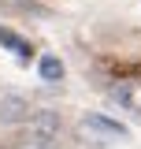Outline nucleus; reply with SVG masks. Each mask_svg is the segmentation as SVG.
I'll return each mask as SVG.
<instances>
[{
  "label": "nucleus",
  "instance_id": "2",
  "mask_svg": "<svg viewBox=\"0 0 141 149\" xmlns=\"http://www.w3.org/2000/svg\"><path fill=\"white\" fill-rule=\"evenodd\" d=\"M26 130H30V142L52 146L56 138H59V130H63V119H59V112H52V108H37V112L26 116Z\"/></svg>",
  "mask_w": 141,
  "mask_h": 149
},
{
  "label": "nucleus",
  "instance_id": "6",
  "mask_svg": "<svg viewBox=\"0 0 141 149\" xmlns=\"http://www.w3.org/2000/svg\"><path fill=\"white\" fill-rule=\"evenodd\" d=\"M15 149H52V146H45V142H22V146H15Z\"/></svg>",
  "mask_w": 141,
  "mask_h": 149
},
{
  "label": "nucleus",
  "instance_id": "4",
  "mask_svg": "<svg viewBox=\"0 0 141 149\" xmlns=\"http://www.w3.org/2000/svg\"><path fill=\"white\" fill-rule=\"evenodd\" d=\"M37 71H41L45 82H59V78H63V60H59V56H41V60H37Z\"/></svg>",
  "mask_w": 141,
  "mask_h": 149
},
{
  "label": "nucleus",
  "instance_id": "1",
  "mask_svg": "<svg viewBox=\"0 0 141 149\" xmlns=\"http://www.w3.org/2000/svg\"><path fill=\"white\" fill-rule=\"evenodd\" d=\"M78 130H82V138H89L93 146H104V142H115V138H126V127H123V123L108 119V116H100V112H89V116H82V123H78Z\"/></svg>",
  "mask_w": 141,
  "mask_h": 149
},
{
  "label": "nucleus",
  "instance_id": "5",
  "mask_svg": "<svg viewBox=\"0 0 141 149\" xmlns=\"http://www.w3.org/2000/svg\"><path fill=\"white\" fill-rule=\"evenodd\" d=\"M0 45H4V49H11V52H19V56H30V45H22V41H19V34L4 30V26H0Z\"/></svg>",
  "mask_w": 141,
  "mask_h": 149
},
{
  "label": "nucleus",
  "instance_id": "3",
  "mask_svg": "<svg viewBox=\"0 0 141 149\" xmlns=\"http://www.w3.org/2000/svg\"><path fill=\"white\" fill-rule=\"evenodd\" d=\"M30 101L22 93H0V123H26Z\"/></svg>",
  "mask_w": 141,
  "mask_h": 149
}]
</instances>
